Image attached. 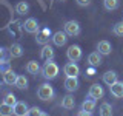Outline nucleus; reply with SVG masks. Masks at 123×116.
I'll use <instances>...</instances> for the list:
<instances>
[{
  "mask_svg": "<svg viewBox=\"0 0 123 116\" xmlns=\"http://www.w3.org/2000/svg\"><path fill=\"white\" fill-rule=\"evenodd\" d=\"M40 71H42V76H43L46 80H52V79H55V77L59 76L60 68L54 60H48V62H45V65L42 67Z\"/></svg>",
  "mask_w": 123,
  "mask_h": 116,
  "instance_id": "obj_1",
  "label": "nucleus"
},
{
  "mask_svg": "<svg viewBox=\"0 0 123 116\" xmlns=\"http://www.w3.org/2000/svg\"><path fill=\"white\" fill-rule=\"evenodd\" d=\"M54 94H55V91H54L52 85H49L48 82L42 84L40 87L37 88V96L40 101H51L54 98Z\"/></svg>",
  "mask_w": 123,
  "mask_h": 116,
  "instance_id": "obj_2",
  "label": "nucleus"
},
{
  "mask_svg": "<svg viewBox=\"0 0 123 116\" xmlns=\"http://www.w3.org/2000/svg\"><path fill=\"white\" fill-rule=\"evenodd\" d=\"M63 31L71 37H75L82 33V28H80V23L77 20H68L66 23L63 25Z\"/></svg>",
  "mask_w": 123,
  "mask_h": 116,
  "instance_id": "obj_3",
  "label": "nucleus"
},
{
  "mask_svg": "<svg viewBox=\"0 0 123 116\" xmlns=\"http://www.w3.org/2000/svg\"><path fill=\"white\" fill-rule=\"evenodd\" d=\"M8 33L11 34L14 39H22V31H23V25L18 20H12L9 22V25L6 26Z\"/></svg>",
  "mask_w": 123,
  "mask_h": 116,
  "instance_id": "obj_4",
  "label": "nucleus"
},
{
  "mask_svg": "<svg viewBox=\"0 0 123 116\" xmlns=\"http://www.w3.org/2000/svg\"><path fill=\"white\" fill-rule=\"evenodd\" d=\"M66 57L69 62H79L82 59V48L79 45H71L66 50Z\"/></svg>",
  "mask_w": 123,
  "mask_h": 116,
  "instance_id": "obj_5",
  "label": "nucleus"
},
{
  "mask_svg": "<svg viewBox=\"0 0 123 116\" xmlns=\"http://www.w3.org/2000/svg\"><path fill=\"white\" fill-rule=\"evenodd\" d=\"M49 39H52V34H51V29H49V28L38 29L37 37H36V42H37L38 45H48L49 44Z\"/></svg>",
  "mask_w": 123,
  "mask_h": 116,
  "instance_id": "obj_6",
  "label": "nucleus"
},
{
  "mask_svg": "<svg viewBox=\"0 0 123 116\" xmlns=\"http://www.w3.org/2000/svg\"><path fill=\"white\" fill-rule=\"evenodd\" d=\"M23 29H25L26 33H29V34H37V33H38V29H40L37 19H34V17L26 19L25 23H23Z\"/></svg>",
  "mask_w": 123,
  "mask_h": 116,
  "instance_id": "obj_7",
  "label": "nucleus"
},
{
  "mask_svg": "<svg viewBox=\"0 0 123 116\" xmlns=\"http://www.w3.org/2000/svg\"><path fill=\"white\" fill-rule=\"evenodd\" d=\"M88 96L92 99H102L105 96V90L100 84H92L89 87V91H88Z\"/></svg>",
  "mask_w": 123,
  "mask_h": 116,
  "instance_id": "obj_8",
  "label": "nucleus"
},
{
  "mask_svg": "<svg viewBox=\"0 0 123 116\" xmlns=\"http://www.w3.org/2000/svg\"><path fill=\"white\" fill-rule=\"evenodd\" d=\"M12 108H14V115L15 116H28L29 115V107H28V104H26L25 101H17Z\"/></svg>",
  "mask_w": 123,
  "mask_h": 116,
  "instance_id": "obj_9",
  "label": "nucleus"
},
{
  "mask_svg": "<svg viewBox=\"0 0 123 116\" xmlns=\"http://www.w3.org/2000/svg\"><path fill=\"white\" fill-rule=\"evenodd\" d=\"M51 40L55 46H63V45H66V42H68V34L65 33V31H55V33L52 34Z\"/></svg>",
  "mask_w": 123,
  "mask_h": 116,
  "instance_id": "obj_10",
  "label": "nucleus"
},
{
  "mask_svg": "<svg viewBox=\"0 0 123 116\" xmlns=\"http://www.w3.org/2000/svg\"><path fill=\"white\" fill-rule=\"evenodd\" d=\"M63 85H65V90L66 91L72 93V91H75L77 88H79V79H77L75 76H66Z\"/></svg>",
  "mask_w": 123,
  "mask_h": 116,
  "instance_id": "obj_11",
  "label": "nucleus"
},
{
  "mask_svg": "<svg viewBox=\"0 0 123 116\" xmlns=\"http://www.w3.org/2000/svg\"><path fill=\"white\" fill-rule=\"evenodd\" d=\"M63 73L66 76H79L80 74V67L75 64V62H68L66 65L63 67Z\"/></svg>",
  "mask_w": 123,
  "mask_h": 116,
  "instance_id": "obj_12",
  "label": "nucleus"
},
{
  "mask_svg": "<svg viewBox=\"0 0 123 116\" xmlns=\"http://www.w3.org/2000/svg\"><path fill=\"white\" fill-rule=\"evenodd\" d=\"M97 51L102 54V56H109L111 51H112V45L108 40H100L97 44Z\"/></svg>",
  "mask_w": 123,
  "mask_h": 116,
  "instance_id": "obj_13",
  "label": "nucleus"
},
{
  "mask_svg": "<svg viewBox=\"0 0 123 116\" xmlns=\"http://www.w3.org/2000/svg\"><path fill=\"white\" fill-rule=\"evenodd\" d=\"M40 59L45 60V62L54 59V48L51 45H43V48H42V51H40Z\"/></svg>",
  "mask_w": 123,
  "mask_h": 116,
  "instance_id": "obj_14",
  "label": "nucleus"
},
{
  "mask_svg": "<svg viewBox=\"0 0 123 116\" xmlns=\"http://www.w3.org/2000/svg\"><path fill=\"white\" fill-rule=\"evenodd\" d=\"M17 76L14 73V70H6L5 73H3V82H5L6 85H15V80H17Z\"/></svg>",
  "mask_w": 123,
  "mask_h": 116,
  "instance_id": "obj_15",
  "label": "nucleus"
},
{
  "mask_svg": "<svg viewBox=\"0 0 123 116\" xmlns=\"http://www.w3.org/2000/svg\"><path fill=\"white\" fill-rule=\"evenodd\" d=\"M109 91H111V94H112L114 98H123V82L117 80L115 84H112L109 87Z\"/></svg>",
  "mask_w": 123,
  "mask_h": 116,
  "instance_id": "obj_16",
  "label": "nucleus"
},
{
  "mask_svg": "<svg viewBox=\"0 0 123 116\" xmlns=\"http://www.w3.org/2000/svg\"><path fill=\"white\" fill-rule=\"evenodd\" d=\"M88 64L91 65V67H100L102 65V54H100L98 51H94L91 53L89 56H88Z\"/></svg>",
  "mask_w": 123,
  "mask_h": 116,
  "instance_id": "obj_17",
  "label": "nucleus"
},
{
  "mask_svg": "<svg viewBox=\"0 0 123 116\" xmlns=\"http://www.w3.org/2000/svg\"><path fill=\"white\" fill-rule=\"evenodd\" d=\"M62 107L66 108V110H72V108L75 107V99L72 94H66L62 98Z\"/></svg>",
  "mask_w": 123,
  "mask_h": 116,
  "instance_id": "obj_18",
  "label": "nucleus"
},
{
  "mask_svg": "<svg viewBox=\"0 0 123 116\" xmlns=\"http://www.w3.org/2000/svg\"><path fill=\"white\" fill-rule=\"evenodd\" d=\"M117 80H118L117 79V73L112 71V70H111V71H106L105 74H103V82H105L108 87H111V85L115 84Z\"/></svg>",
  "mask_w": 123,
  "mask_h": 116,
  "instance_id": "obj_19",
  "label": "nucleus"
},
{
  "mask_svg": "<svg viewBox=\"0 0 123 116\" xmlns=\"http://www.w3.org/2000/svg\"><path fill=\"white\" fill-rule=\"evenodd\" d=\"M94 108H95V99H92V98L88 96V98L82 102V110L88 111V113H92V111H94Z\"/></svg>",
  "mask_w": 123,
  "mask_h": 116,
  "instance_id": "obj_20",
  "label": "nucleus"
},
{
  "mask_svg": "<svg viewBox=\"0 0 123 116\" xmlns=\"http://www.w3.org/2000/svg\"><path fill=\"white\" fill-rule=\"evenodd\" d=\"M9 56L11 57H22L23 56V46L20 44H12L9 46Z\"/></svg>",
  "mask_w": 123,
  "mask_h": 116,
  "instance_id": "obj_21",
  "label": "nucleus"
},
{
  "mask_svg": "<svg viewBox=\"0 0 123 116\" xmlns=\"http://www.w3.org/2000/svg\"><path fill=\"white\" fill-rule=\"evenodd\" d=\"M40 70H42V67L38 65L37 60H29L28 64H26V71L31 73V74H37Z\"/></svg>",
  "mask_w": 123,
  "mask_h": 116,
  "instance_id": "obj_22",
  "label": "nucleus"
},
{
  "mask_svg": "<svg viewBox=\"0 0 123 116\" xmlns=\"http://www.w3.org/2000/svg\"><path fill=\"white\" fill-rule=\"evenodd\" d=\"M98 115L100 116H112V107H111V104L103 102L98 108Z\"/></svg>",
  "mask_w": 123,
  "mask_h": 116,
  "instance_id": "obj_23",
  "label": "nucleus"
},
{
  "mask_svg": "<svg viewBox=\"0 0 123 116\" xmlns=\"http://www.w3.org/2000/svg\"><path fill=\"white\" fill-rule=\"evenodd\" d=\"M12 115H14L12 105H8L5 102L0 104V116H12Z\"/></svg>",
  "mask_w": 123,
  "mask_h": 116,
  "instance_id": "obj_24",
  "label": "nucleus"
},
{
  "mask_svg": "<svg viewBox=\"0 0 123 116\" xmlns=\"http://www.w3.org/2000/svg\"><path fill=\"white\" fill-rule=\"evenodd\" d=\"M15 87H17L18 90H26V88H28V79L23 74H18L17 80H15Z\"/></svg>",
  "mask_w": 123,
  "mask_h": 116,
  "instance_id": "obj_25",
  "label": "nucleus"
},
{
  "mask_svg": "<svg viewBox=\"0 0 123 116\" xmlns=\"http://www.w3.org/2000/svg\"><path fill=\"white\" fill-rule=\"evenodd\" d=\"M15 11L20 15H25V14H28V11H29V5L26 2H18L17 5H15Z\"/></svg>",
  "mask_w": 123,
  "mask_h": 116,
  "instance_id": "obj_26",
  "label": "nucleus"
},
{
  "mask_svg": "<svg viewBox=\"0 0 123 116\" xmlns=\"http://www.w3.org/2000/svg\"><path fill=\"white\" fill-rule=\"evenodd\" d=\"M103 6L106 11H114L118 8V0H103Z\"/></svg>",
  "mask_w": 123,
  "mask_h": 116,
  "instance_id": "obj_27",
  "label": "nucleus"
},
{
  "mask_svg": "<svg viewBox=\"0 0 123 116\" xmlns=\"http://www.w3.org/2000/svg\"><path fill=\"white\" fill-rule=\"evenodd\" d=\"M112 33L115 34V36H118V37H123V22L115 23L114 28H112Z\"/></svg>",
  "mask_w": 123,
  "mask_h": 116,
  "instance_id": "obj_28",
  "label": "nucleus"
},
{
  "mask_svg": "<svg viewBox=\"0 0 123 116\" xmlns=\"http://www.w3.org/2000/svg\"><path fill=\"white\" fill-rule=\"evenodd\" d=\"M3 102L8 104V105H15V102H17V99H15V96L12 94V93H8V94L5 96V99H3Z\"/></svg>",
  "mask_w": 123,
  "mask_h": 116,
  "instance_id": "obj_29",
  "label": "nucleus"
},
{
  "mask_svg": "<svg viewBox=\"0 0 123 116\" xmlns=\"http://www.w3.org/2000/svg\"><path fill=\"white\" fill-rule=\"evenodd\" d=\"M40 111H42V110H40L38 107H31V108H29V115H31V116H37Z\"/></svg>",
  "mask_w": 123,
  "mask_h": 116,
  "instance_id": "obj_30",
  "label": "nucleus"
},
{
  "mask_svg": "<svg viewBox=\"0 0 123 116\" xmlns=\"http://www.w3.org/2000/svg\"><path fill=\"white\" fill-rule=\"evenodd\" d=\"M79 6H89L91 5V0H75Z\"/></svg>",
  "mask_w": 123,
  "mask_h": 116,
  "instance_id": "obj_31",
  "label": "nucleus"
},
{
  "mask_svg": "<svg viewBox=\"0 0 123 116\" xmlns=\"http://www.w3.org/2000/svg\"><path fill=\"white\" fill-rule=\"evenodd\" d=\"M86 73H88V76H94V74H95V67H91Z\"/></svg>",
  "mask_w": 123,
  "mask_h": 116,
  "instance_id": "obj_32",
  "label": "nucleus"
},
{
  "mask_svg": "<svg viewBox=\"0 0 123 116\" xmlns=\"http://www.w3.org/2000/svg\"><path fill=\"white\" fill-rule=\"evenodd\" d=\"M77 116H91V113H88V111H85V110H80L79 113H77Z\"/></svg>",
  "mask_w": 123,
  "mask_h": 116,
  "instance_id": "obj_33",
  "label": "nucleus"
},
{
  "mask_svg": "<svg viewBox=\"0 0 123 116\" xmlns=\"http://www.w3.org/2000/svg\"><path fill=\"white\" fill-rule=\"evenodd\" d=\"M3 54H5V50L0 46V60H3Z\"/></svg>",
  "mask_w": 123,
  "mask_h": 116,
  "instance_id": "obj_34",
  "label": "nucleus"
},
{
  "mask_svg": "<svg viewBox=\"0 0 123 116\" xmlns=\"http://www.w3.org/2000/svg\"><path fill=\"white\" fill-rule=\"evenodd\" d=\"M37 116H49V115H48V113H45V111H40V113H38Z\"/></svg>",
  "mask_w": 123,
  "mask_h": 116,
  "instance_id": "obj_35",
  "label": "nucleus"
},
{
  "mask_svg": "<svg viewBox=\"0 0 123 116\" xmlns=\"http://www.w3.org/2000/svg\"><path fill=\"white\" fill-rule=\"evenodd\" d=\"M0 88H2V82H0Z\"/></svg>",
  "mask_w": 123,
  "mask_h": 116,
  "instance_id": "obj_36",
  "label": "nucleus"
},
{
  "mask_svg": "<svg viewBox=\"0 0 123 116\" xmlns=\"http://www.w3.org/2000/svg\"><path fill=\"white\" fill-rule=\"evenodd\" d=\"M62 2H66V0H62Z\"/></svg>",
  "mask_w": 123,
  "mask_h": 116,
  "instance_id": "obj_37",
  "label": "nucleus"
},
{
  "mask_svg": "<svg viewBox=\"0 0 123 116\" xmlns=\"http://www.w3.org/2000/svg\"><path fill=\"white\" fill-rule=\"evenodd\" d=\"M28 116H31V115H28Z\"/></svg>",
  "mask_w": 123,
  "mask_h": 116,
  "instance_id": "obj_38",
  "label": "nucleus"
}]
</instances>
